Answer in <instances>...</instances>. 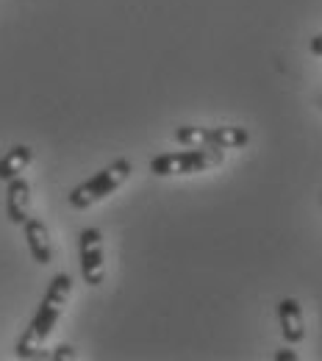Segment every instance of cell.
Segmentation results:
<instances>
[{
    "instance_id": "cell-1",
    "label": "cell",
    "mask_w": 322,
    "mask_h": 361,
    "mask_svg": "<svg viewBox=\"0 0 322 361\" xmlns=\"http://www.w3.org/2000/svg\"><path fill=\"white\" fill-rule=\"evenodd\" d=\"M70 295H73V278L64 275V272L61 275H53L45 298H42V303L37 309V314L28 322L25 334L17 342V356L20 359H37V356H42V348H45L47 336L53 334L56 322L64 314V306H67Z\"/></svg>"
},
{
    "instance_id": "cell-2",
    "label": "cell",
    "mask_w": 322,
    "mask_h": 361,
    "mask_svg": "<svg viewBox=\"0 0 322 361\" xmlns=\"http://www.w3.org/2000/svg\"><path fill=\"white\" fill-rule=\"evenodd\" d=\"M225 161V150L214 145H200L192 150L178 153H161L150 161L153 176H192V173H206L211 167H220Z\"/></svg>"
},
{
    "instance_id": "cell-3",
    "label": "cell",
    "mask_w": 322,
    "mask_h": 361,
    "mask_svg": "<svg viewBox=\"0 0 322 361\" xmlns=\"http://www.w3.org/2000/svg\"><path fill=\"white\" fill-rule=\"evenodd\" d=\"M131 161L128 159H117V161H111L106 170H100V173H94L89 180H84L81 186H75L73 192H70V206L73 209H89L94 203H100L103 197H109L111 192H117L128 176H131Z\"/></svg>"
},
{
    "instance_id": "cell-4",
    "label": "cell",
    "mask_w": 322,
    "mask_h": 361,
    "mask_svg": "<svg viewBox=\"0 0 322 361\" xmlns=\"http://www.w3.org/2000/svg\"><path fill=\"white\" fill-rule=\"evenodd\" d=\"M175 142L189 145V147H200V145H214L223 150L233 147H244L250 142L247 128L242 126H217V128H200V126H181L175 131Z\"/></svg>"
},
{
    "instance_id": "cell-5",
    "label": "cell",
    "mask_w": 322,
    "mask_h": 361,
    "mask_svg": "<svg viewBox=\"0 0 322 361\" xmlns=\"http://www.w3.org/2000/svg\"><path fill=\"white\" fill-rule=\"evenodd\" d=\"M78 253H81V275L87 286H100L106 278V250H103V233L97 228L81 231L78 239Z\"/></svg>"
},
{
    "instance_id": "cell-6",
    "label": "cell",
    "mask_w": 322,
    "mask_h": 361,
    "mask_svg": "<svg viewBox=\"0 0 322 361\" xmlns=\"http://www.w3.org/2000/svg\"><path fill=\"white\" fill-rule=\"evenodd\" d=\"M6 217L11 226H23L31 217V183L17 176L8 180L6 189Z\"/></svg>"
},
{
    "instance_id": "cell-7",
    "label": "cell",
    "mask_w": 322,
    "mask_h": 361,
    "mask_svg": "<svg viewBox=\"0 0 322 361\" xmlns=\"http://www.w3.org/2000/svg\"><path fill=\"white\" fill-rule=\"evenodd\" d=\"M278 319H280V334L289 345H297L306 339V319L297 298H283L278 303Z\"/></svg>"
},
{
    "instance_id": "cell-8",
    "label": "cell",
    "mask_w": 322,
    "mask_h": 361,
    "mask_svg": "<svg viewBox=\"0 0 322 361\" xmlns=\"http://www.w3.org/2000/svg\"><path fill=\"white\" fill-rule=\"evenodd\" d=\"M25 242H28V250H31V256H34V262L37 264H50L53 262V245H50V233H47V226L42 220H37V217H28L25 223Z\"/></svg>"
},
{
    "instance_id": "cell-9",
    "label": "cell",
    "mask_w": 322,
    "mask_h": 361,
    "mask_svg": "<svg viewBox=\"0 0 322 361\" xmlns=\"http://www.w3.org/2000/svg\"><path fill=\"white\" fill-rule=\"evenodd\" d=\"M34 161V147L28 145H14L3 159H0V180H8L17 178L20 173H25V167Z\"/></svg>"
},
{
    "instance_id": "cell-10",
    "label": "cell",
    "mask_w": 322,
    "mask_h": 361,
    "mask_svg": "<svg viewBox=\"0 0 322 361\" xmlns=\"http://www.w3.org/2000/svg\"><path fill=\"white\" fill-rule=\"evenodd\" d=\"M53 359H56V361L75 359V350H73L70 345H61V348H56V353H53Z\"/></svg>"
},
{
    "instance_id": "cell-11",
    "label": "cell",
    "mask_w": 322,
    "mask_h": 361,
    "mask_svg": "<svg viewBox=\"0 0 322 361\" xmlns=\"http://www.w3.org/2000/svg\"><path fill=\"white\" fill-rule=\"evenodd\" d=\"M275 361H297V353L295 350H278Z\"/></svg>"
},
{
    "instance_id": "cell-12",
    "label": "cell",
    "mask_w": 322,
    "mask_h": 361,
    "mask_svg": "<svg viewBox=\"0 0 322 361\" xmlns=\"http://www.w3.org/2000/svg\"><path fill=\"white\" fill-rule=\"evenodd\" d=\"M311 53H314V56H322V34H317V37H314V39H311Z\"/></svg>"
}]
</instances>
